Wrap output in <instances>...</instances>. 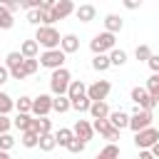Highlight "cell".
Instances as JSON below:
<instances>
[{
	"label": "cell",
	"instance_id": "1",
	"mask_svg": "<svg viewBox=\"0 0 159 159\" xmlns=\"http://www.w3.org/2000/svg\"><path fill=\"white\" fill-rule=\"evenodd\" d=\"M60 40H62V35L57 32V27H45V25H40L37 32H35V42H37L40 47H45V50H60Z\"/></svg>",
	"mask_w": 159,
	"mask_h": 159
},
{
	"label": "cell",
	"instance_id": "2",
	"mask_svg": "<svg viewBox=\"0 0 159 159\" xmlns=\"http://www.w3.org/2000/svg\"><path fill=\"white\" fill-rule=\"evenodd\" d=\"M70 82H72L70 70H67V67H60V70H55V72L50 75V92H52L55 97H62V94H67Z\"/></svg>",
	"mask_w": 159,
	"mask_h": 159
},
{
	"label": "cell",
	"instance_id": "3",
	"mask_svg": "<svg viewBox=\"0 0 159 159\" xmlns=\"http://www.w3.org/2000/svg\"><path fill=\"white\" fill-rule=\"evenodd\" d=\"M114 45H117V40H114V35H109V32H99V35H94V37L89 40V50H92L94 55H109V52L114 50Z\"/></svg>",
	"mask_w": 159,
	"mask_h": 159
},
{
	"label": "cell",
	"instance_id": "4",
	"mask_svg": "<svg viewBox=\"0 0 159 159\" xmlns=\"http://www.w3.org/2000/svg\"><path fill=\"white\" fill-rule=\"evenodd\" d=\"M65 57H67V55H65L62 50H45L37 62H40V67H47V70L55 72V70L65 67Z\"/></svg>",
	"mask_w": 159,
	"mask_h": 159
},
{
	"label": "cell",
	"instance_id": "5",
	"mask_svg": "<svg viewBox=\"0 0 159 159\" xmlns=\"http://www.w3.org/2000/svg\"><path fill=\"white\" fill-rule=\"evenodd\" d=\"M109 92H112L109 80H97V82L87 84V99H89V102H104Z\"/></svg>",
	"mask_w": 159,
	"mask_h": 159
},
{
	"label": "cell",
	"instance_id": "6",
	"mask_svg": "<svg viewBox=\"0 0 159 159\" xmlns=\"http://www.w3.org/2000/svg\"><path fill=\"white\" fill-rule=\"evenodd\" d=\"M149 127H152V112H144V109L134 107V112L129 114V129L137 134V132L149 129Z\"/></svg>",
	"mask_w": 159,
	"mask_h": 159
},
{
	"label": "cell",
	"instance_id": "7",
	"mask_svg": "<svg viewBox=\"0 0 159 159\" xmlns=\"http://www.w3.org/2000/svg\"><path fill=\"white\" fill-rule=\"evenodd\" d=\"M92 129H94L102 139H107L109 144H117V139H119V129H114V127L109 124V119H94V122H92Z\"/></svg>",
	"mask_w": 159,
	"mask_h": 159
},
{
	"label": "cell",
	"instance_id": "8",
	"mask_svg": "<svg viewBox=\"0 0 159 159\" xmlns=\"http://www.w3.org/2000/svg\"><path fill=\"white\" fill-rule=\"evenodd\" d=\"M157 142H159V129H154V127L142 129V132L134 134V147L137 149H152Z\"/></svg>",
	"mask_w": 159,
	"mask_h": 159
},
{
	"label": "cell",
	"instance_id": "9",
	"mask_svg": "<svg viewBox=\"0 0 159 159\" xmlns=\"http://www.w3.org/2000/svg\"><path fill=\"white\" fill-rule=\"evenodd\" d=\"M132 102H134V107H139V109H144V112H152L154 107H157V102L149 97V92L144 89V87H134L132 89Z\"/></svg>",
	"mask_w": 159,
	"mask_h": 159
},
{
	"label": "cell",
	"instance_id": "10",
	"mask_svg": "<svg viewBox=\"0 0 159 159\" xmlns=\"http://www.w3.org/2000/svg\"><path fill=\"white\" fill-rule=\"evenodd\" d=\"M52 112V97L50 94H40V97H32V112L35 117H47Z\"/></svg>",
	"mask_w": 159,
	"mask_h": 159
},
{
	"label": "cell",
	"instance_id": "11",
	"mask_svg": "<svg viewBox=\"0 0 159 159\" xmlns=\"http://www.w3.org/2000/svg\"><path fill=\"white\" fill-rule=\"evenodd\" d=\"M72 134H75V139H80V142L87 144V142L94 137V129H92V124H89L87 119H77L75 127H72Z\"/></svg>",
	"mask_w": 159,
	"mask_h": 159
},
{
	"label": "cell",
	"instance_id": "12",
	"mask_svg": "<svg viewBox=\"0 0 159 159\" xmlns=\"http://www.w3.org/2000/svg\"><path fill=\"white\" fill-rule=\"evenodd\" d=\"M52 12H55V17H57V20H65V17L75 15V2H72V0H57Z\"/></svg>",
	"mask_w": 159,
	"mask_h": 159
},
{
	"label": "cell",
	"instance_id": "13",
	"mask_svg": "<svg viewBox=\"0 0 159 159\" xmlns=\"http://www.w3.org/2000/svg\"><path fill=\"white\" fill-rule=\"evenodd\" d=\"M75 15H77L80 22H92V20L97 17V7H94L92 2H84V5L75 7Z\"/></svg>",
	"mask_w": 159,
	"mask_h": 159
},
{
	"label": "cell",
	"instance_id": "14",
	"mask_svg": "<svg viewBox=\"0 0 159 159\" xmlns=\"http://www.w3.org/2000/svg\"><path fill=\"white\" fill-rule=\"evenodd\" d=\"M122 27H124V20H122L119 15H114V12L104 15V32L117 35V32H122Z\"/></svg>",
	"mask_w": 159,
	"mask_h": 159
},
{
	"label": "cell",
	"instance_id": "15",
	"mask_svg": "<svg viewBox=\"0 0 159 159\" xmlns=\"http://www.w3.org/2000/svg\"><path fill=\"white\" fill-rule=\"evenodd\" d=\"M60 50H62L65 55L77 52V50H80V37H77V35H72V32L62 35V40H60Z\"/></svg>",
	"mask_w": 159,
	"mask_h": 159
},
{
	"label": "cell",
	"instance_id": "16",
	"mask_svg": "<svg viewBox=\"0 0 159 159\" xmlns=\"http://www.w3.org/2000/svg\"><path fill=\"white\" fill-rule=\"evenodd\" d=\"M80 97H87V84H84L82 80H72L70 87H67V99L75 102V99H80Z\"/></svg>",
	"mask_w": 159,
	"mask_h": 159
},
{
	"label": "cell",
	"instance_id": "17",
	"mask_svg": "<svg viewBox=\"0 0 159 159\" xmlns=\"http://www.w3.org/2000/svg\"><path fill=\"white\" fill-rule=\"evenodd\" d=\"M20 55H22V60H37L40 45L35 42V37H32V40H25V42L20 45Z\"/></svg>",
	"mask_w": 159,
	"mask_h": 159
},
{
	"label": "cell",
	"instance_id": "18",
	"mask_svg": "<svg viewBox=\"0 0 159 159\" xmlns=\"http://www.w3.org/2000/svg\"><path fill=\"white\" fill-rule=\"evenodd\" d=\"M107 119H109V124H112L114 129H119V132L129 127V114H127V112H122V109L109 112V117H107Z\"/></svg>",
	"mask_w": 159,
	"mask_h": 159
},
{
	"label": "cell",
	"instance_id": "19",
	"mask_svg": "<svg viewBox=\"0 0 159 159\" xmlns=\"http://www.w3.org/2000/svg\"><path fill=\"white\" fill-rule=\"evenodd\" d=\"M89 114H92V119H107V117H109V107H107V102H92Z\"/></svg>",
	"mask_w": 159,
	"mask_h": 159
},
{
	"label": "cell",
	"instance_id": "20",
	"mask_svg": "<svg viewBox=\"0 0 159 159\" xmlns=\"http://www.w3.org/2000/svg\"><path fill=\"white\" fill-rule=\"evenodd\" d=\"M75 139V134H72V129H67V127H62V129H57L55 132V142H57V147H65L67 149V144Z\"/></svg>",
	"mask_w": 159,
	"mask_h": 159
},
{
	"label": "cell",
	"instance_id": "21",
	"mask_svg": "<svg viewBox=\"0 0 159 159\" xmlns=\"http://www.w3.org/2000/svg\"><path fill=\"white\" fill-rule=\"evenodd\" d=\"M22 55L20 52H7L5 55V67H7V72H12V70H17V67H22Z\"/></svg>",
	"mask_w": 159,
	"mask_h": 159
},
{
	"label": "cell",
	"instance_id": "22",
	"mask_svg": "<svg viewBox=\"0 0 159 159\" xmlns=\"http://www.w3.org/2000/svg\"><path fill=\"white\" fill-rule=\"evenodd\" d=\"M37 147H40V152H52V149L57 147V142H55V132H50V134H40Z\"/></svg>",
	"mask_w": 159,
	"mask_h": 159
},
{
	"label": "cell",
	"instance_id": "23",
	"mask_svg": "<svg viewBox=\"0 0 159 159\" xmlns=\"http://www.w3.org/2000/svg\"><path fill=\"white\" fill-rule=\"evenodd\" d=\"M147 92H149V97L159 104V75H152L149 80H147V87H144Z\"/></svg>",
	"mask_w": 159,
	"mask_h": 159
},
{
	"label": "cell",
	"instance_id": "24",
	"mask_svg": "<svg viewBox=\"0 0 159 159\" xmlns=\"http://www.w3.org/2000/svg\"><path fill=\"white\" fill-rule=\"evenodd\" d=\"M52 109H55V112H60V114L70 112V109H72V104H70L67 94H62V97H52Z\"/></svg>",
	"mask_w": 159,
	"mask_h": 159
},
{
	"label": "cell",
	"instance_id": "25",
	"mask_svg": "<svg viewBox=\"0 0 159 159\" xmlns=\"http://www.w3.org/2000/svg\"><path fill=\"white\" fill-rule=\"evenodd\" d=\"M15 25V17H12V12H7V7L0 2V30H10Z\"/></svg>",
	"mask_w": 159,
	"mask_h": 159
},
{
	"label": "cell",
	"instance_id": "26",
	"mask_svg": "<svg viewBox=\"0 0 159 159\" xmlns=\"http://www.w3.org/2000/svg\"><path fill=\"white\" fill-rule=\"evenodd\" d=\"M112 65H109V57L107 55H94L92 57V70H97V72H107Z\"/></svg>",
	"mask_w": 159,
	"mask_h": 159
},
{
	"label": "cell",
	"instance_id": "27",
	"mask_svg": "<svg viewBox=\"0 0 159 159\" xmlns=\"http://www.w3.org/2000/svg\"><path fill=\"white\" fill-rule=\"evenodd\" d=\"M15 109H17V114H30V112H32V97L22 94V97L15 102Z\"/></svg>",
	"mask_w": 159,
	"mask_h": 159
},
{
	"label": "cell",
	"instance_id": "28",
	"mask_svg": "<svg viewBox=\"0 0 159 159\" xmlns=\"http://www.w3.org/2000/svg\"><path fill=\"white\" fill-rule=\"evenodd\" d=\"M12 109H15L12 97H10V94H5V92H0V114H2V117H7Z\"/></svg>",
	"mask_w": 159,
	"mask_h": 159
},
{
	"label": "cell",
	"instance_id": "29",
	"mask_svg": "<svg viewBox=\"0 0 159 159\" xmlns=\"http://www.w3.org/2000/svg\"><path fill=\"white\" fill-rule=\"evenodd\" d=\"M107 57H109V65H114V67H122V65L127 62V52H124V50H117V47H114Z\"/></svg>",
	"mask_w": 159,
	"mask_h": 159
},
{
	"label": "cell",
	"instance_id": "30",
	"mask_svg": "<svg viewBox=\"0 0 159 159\" xmlns=\"http://www.w3.org/2000/svg\"><path fill=\"white\" fill-rule=\"evenodd\" d=\"M30 122H32V114H17L12 119V127H17L20 132H30Z\"/></svg>",
	"mask_w": 159,
	"mask_h": 159
},
{
	"label": "cell",
	"instance_id": "31",
	"mask_svg": "<svg viewBox=\"0 0 159 159\" xmlns=\"http://www.w3.org/2000/svg\"><path fill=\"white\" fill-rule=\"evenodd\" d=\"M37 142H40V137H37L35 132H22V137H20V144H22L25 149H35Z\"/></svg>",
	"mask_w": 159,
	"mask_h": 159
},
{
	"label": "cell",
	"instance_id": "32",
	"mask_svg": "<svg viewBox=\"0 0 159 159\" xmlns=\"http://www.w3.org/2000/svg\"><path fill=\"white\" fill-rule=\"evenodd\" d=\"M152 55H154V52H152V47H149V45H137V50H134V57H137L139 62H147Z\"/></svg>",
	"mask_w": 159,
	"mask_h": 159
},
{
	"label": "cell",
	"instance_id": "33",
	"mask_svg": "<svg viewBox=\"0 0 159 159\" xmlns=\"http://www.w3.org/2000/svg\"><path fill=\"white\" fill-rule=\"evenodd\" d=\"M70 104H72V109L80 112V114H82V112H89V107H92V102H89L87 97H80V99H75V102H70Z\"/></svg>",
	"mask_w": 159,
	"mask_h": 159
},
{
	"label": "cell",
	"instance_id": "34",
	"mask_svg": "<svg viewBox=\"0 0 159 159\" xmlns=\"http://www.w3.org/2000/svg\"><path fill=\"white\" fill-rule=\"evenodd\" d=\"M99 157H102V159H119V147H117V144H107V147L99 152Z\"/></svg>",
	"mask_w": 159,
	"mask_h": 159
},
{
	"label": "cell",
	"instance_id": "35",
	"mask_svg": "<svg viewBox=\"0 0 159 159\" xmlns=\"http://www.w3.org/2000/svg\"><path fill=\"white\" fill-rule=\"evenodd\" d=\"M84 147H87L84 142H80V139H72V142L67 144V152H70V154H82V152H84Z\"/></svg>",
	"mask_w": 159,
	"mask_h": 159
},
{
	"label": "cell",
	"instance_id": "36",
	"mask_svg": "<svg viewBox=\"0 0 159 159\" xmlns=\"http://www.w3.org/2000/svg\"><path fill=\"white\" fill-rule=\"evenodd\" d=\"M22 67H25V75L30 77V75H35V72L40 70V62H37V60H25V62H22Z\"/></svg>",
	"mask_w": 159,
	"mask_h": 159
},
{
	"label": "cell",
	"instance_id": "37",
	"mask_svg": "<svg viewBox=\"0 0 159 159\" xmlns=\"http://www.w3.org/2000/svg\"><path fill=\"white\" fill-rule=\"evenodd\" d=\"M40 5H42V0H20V7L22 10H40Z\"/></svg>",
	"mask_w": 159,
	"mask_h": 159
},
{
	"label": "cell",
	"instance_id": "38",
	"mask_svg": "<svg viewBox=\"0 0 159 159\" xmlns=\"http://www.w3.org/2000/svg\"><path fill=\"white\" fill-rule=\"evenodd\" d=\"M12 147H15V139H12L10 134H2V137H0V149H2V152H10Z\"/></svg>",
	"mask_w": 159,
	"mask_h": 159
},
{
	"label": "cell",
	"instance_id": "39",
	"mask_svg": "<svg viewBox=\"0 0 159 159\" xmlns=\"http://www.w3.org/2000/svg\"><path fill=\"white\" fill-rule=\"evenodd\" d=\"M10 127H12V119L0 114V137H2V134H7V132H10Z\"/></svg>",
	"mask_w": 159,
	"mask_h": 159
},
{
	"label": "cell",
	"instance_id": "40",
	"mask_svg": "<svg viewBox=\"0 0 159 159\" xmlns=\"http://www.w3.org/2000/svg\"><path fill=\"white\" fill-rule=\"evenodd\" d=\"M147 65H149L152 75H159V55H152V57L147 60Z\"/></svg>",
	"mask_w": 159,
	"mask_h": 159
},
{
	"label": "cell",
	"instance_id": "41",
	"mask_svg": "<svg viewBox=\"0 0 159 159\" xmlns=\"http://www.w3.org/2000/svg\"><path fill=\"white\" fill-rule=\"evenodd\" d=\"M27 22H32V25L40 27V10H30L27 12Z\"/></svg>",
	"mask_w": 159,
	"mask_h": 159
},
{
	"label": "cell",
	"instance_id": "42",
	"mask_svg": "<svg viewBox=\"0 0 159 159\" xmlns=\"http://www.w3.org/2000/svg\"><path fill=\"white\" fill-rule=\"evenodd\" d=\"M27 75H25V67H17V70H12L10 72V80H25Z\"/></svg>",
	"mask_w": 159,
	"mask_h": 159
},
{
	"label": "cell",
	"instance_id": "43",
	"mask_svg": "<svg viewBox=\"0 0 159 159\" xmlns=\"http://www.w3.org/2000/svg\"><path fill=\"white\" fill-rule=\"evenodd\" d=\"M7 80H10V72H7V67H5V65H0V87H2Z\"/></svg>",
	"mask_w": 159,
	"mask_h": 159
},
{
	"label": "cell",
	"instance_id": "44",
	"mask_svg": "<svg viewBox=\"0 0 159 159\" xmlns=\"http://www.w3.org/2000/svg\"><path fill=\"white\" fill-rule=\"evenodd\" d=\"M124 7L127 10H137V7H142V0H124Z\"/></svg>",
	"mask_w": 159,
	"mask_h": 159
},
{
	"label": "cell",
	"instance_id": "45",
	"mask_svg": "<svg viewBox=\"0 0 159 159\" xmlns=\"http://www.w3.org/2000/svg\"><path fill=\"white\" fill-rule=\"evenodd\" d=\"M5 7H7V12H17L20 10V2H2Z\"/></svg>",
	"mask_w": 159,
	"mask_h": 159
},
{
	"label": "cell",
	"instance_id": "46",
	"mask_svg": "<svg viewBox=\"0 0 159 159\" xmlns=\"http://www.w3.org/2000/svg\"><path fill=\"white\" fill-rule=\"evenodd\" d=\"M137 159H154V157H152V152H149V149H142Z\"/></svg>",
	"mask_w": 159,
	"mask_h": 159
},
{
	"label": "cell",
	"instance_id": "47",
	"mask_svg": "<svg viewBox=\"0 0 159 159\" xmlns=\"http://www.w3.org/2000/svg\"><path fill=\"white\" fill-rule=\"evenodd\" d=\"M149 152H152V157H154V159H159V142H157V144H154Z\"/></svg>",
	"mask_w": 159,
	"mask_h": 159
},
{
	"label": "cell",
	"instance_id": "48",
	"mask_svg": "<svg viewBox=\"0 0 159 159\" xmlns=\"http://www.w3.org/2000/svg\"><path fill=\"white\" fill-rule=\"evenodd\" d=\"M0 159H10V154H7V152H2V149H0Z\"/></svg>",
	"mask_w": 159,
	"mask_h": 159
}]
</instances>
